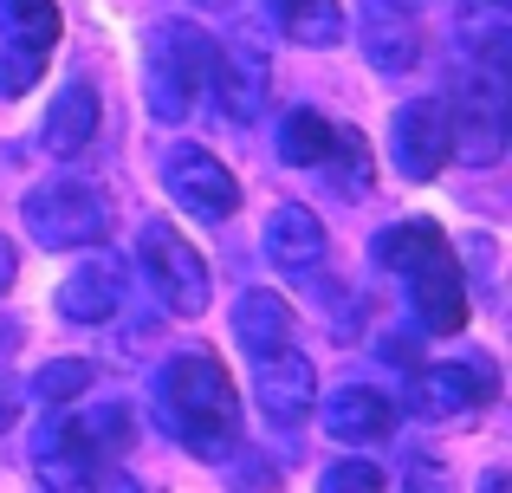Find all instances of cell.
<instances>
[{
  "label": "cell",
  "instance_id": "6da1fadb",
  "mask_svg": "<svg viewBox=\"0 0 512 493\" xmlns=\"http://www.w3.org/2000/svg\"><path fill=\"white\" fill-rule=\"evenodd\" d=\"M156 422L188 448L195 461H227L240 442V390L227 364L201 344V351H175L156 370Z\"/></svg>",
  "mask_w": 512,
  "mask_h": 493
},
{
  "label": "cell",
  "instance_id": "7a4b0ae2",
  "mask_svg": "<svg viewBox=\"0 0 512 493\" xmlns=\"http://www.w3.org/2000/svg\"><path fill=\"white\" fill-rule=\"evenodd\" d=\"M376 266L402 273L409 312L428 338H454L467 325V279H461V260H454L448 234L435 221H396V228H383L376 234Z\"/></svg>",
  "mask_w": 512,
  "mask_h": 493
},
{
  "label": "cell",
  "instance_id": "3957f363",
  "mask_svg": "<svg viewBox=\"0 0 512 493\" xmlns=\"http://www.w3.org/2000/svg\"><path fill=\"white\" fill-rule=\"evenodd\" d=\"M214 52L221 39L201 33L195 20H156L143 39V111L156 124H182L195 111V98L214 78Z\"/></svg>",
  "mask_w": 512,
  "mask_h": 493
},
{
  "label": "cell",
  "instance_id": "277c9868",
  "mask_svg": "<svg viewBox=\"0 0 512 493\" xmlns=\"http://www.w3.org/2000/svg\"><path fill=\"white\" fill-rule=\"evenodd\" d=\"M137 442V416L130 403H85V409H52V429H39L33 455H39V474L52 481H85L91 468H111L124 448Z\"/></svg>",
  "mask_w": 512,
  "mask_h": 493
},
{
  "label": "cell",
  "instance_id": "5b68a950",
  "mask_svg": "<svg viewBox=\"0 0 512 493\" xmlns=\"http://www.w3.org/2000/svg\"><path fill=\"white\" fill-rule=\"evenodd\" d=\"M20 221L46 253H85L111 228V202L98 182H39L33 195H20Z\"/></svg>",
  "mask_w": 512,
  "mask_h": 493
},
{
  "label": "cell",
  "instance_id": "8992f818",
  "mask_svg": "<svg viewBox=\"0 0 512 493\" xmlns=\"http://www.w3.org/2000/svg\"><path fill=\"white\" fill-rule=\"evenodd\" d=\"M59 0H0V98H26L59 52Z\"/></svg>",
  "mask_w": 512,
  "mask_h": 493
},
{
  "label": "cell",
  "instance_id": "52a82bcc",
  "mask_svg": "<svg viewBox=\"0 0 512 493\" xmlns=\"http://www.w3.org/2000/svg\"><path fill=\"white\" fill-rule=\"evenodd\" d=\"M137 266H143L150 292L169 305L175 318H201L208 312V266H201V247L182 241L175 221H143L137 228Z\"/></svg>",
  "mask_w": 512,
  "mask_h": 493
},
{
  "label": "cell",
  "instance_id": "ba28073f",
  "mask_svg": "<svg viewBox=\"0 0 512 493\" xmlns=\"http://www.w3.org/2000/svg\"><path fill=\"white\" fill-rule=\"evenodd\" d=\"M448 156H461V169H493L506 156V72L480 65L474 85L461 91V104L448 111Z\"/></svg>",
  "mask_w": 512,
  "mask_h": 493
},
{
  "label": "cell",
  "instance_id": "9c48e42d",
  "mask_svg": "<svg viewBox=\"0 0 512 493\" xmlns=\"http://www.w3.org/2000/svg\"><path fill=\"white\" fill-rule=\"evenodd\" d=\"M163 189L175 195V208L195 221H227L240 208V182L221 156H208L201 143H175L163 163Z\"/></svg>",
  "mask_w": 512,
  "mask_h": 493
},
{
  "label": "cell",
  "instance_id": "30bf717a",
  "mask_svg": "<svg viewBox=\"0 0 512 493\" xmlns=\"http://www.w3.org/2000/svg\"><path fill=\"white\" fill-rule=\"evenodd\" d=\"M493 390H500V377H493L487 357H454V364L415 370L409 409L428 422H454V416H474L480 403H493Z\"/></svg>",
  "mask_w": 512,
  "mask_h": 493
},
{
  "label": "cell",
  "instance_id": "8fae6325",
  "mask_svg": "<svg viewBox=\"0 0 512 493\" xmlns=\"http://www.w3.org/2000/svg\"><path fill=\"white\" fill-rule=\"evenodd\" d=\"M389 163L409 182H428L454 163L448 156V104L441 98H409L396 117H389Z\"/></svg>",
  "mask_w": 512,
  "mask_h": 493
},
{
  "label": "cell",
  "instance_id": "7c38bea8",
  "mask_svg": "<svg viewBox=\"0 0 512 493\" xmlns=\"http://www.w3.org/2000/svg\"><path fill=\"white\" fill-rule=\"evenodd\" d=\"M253 403H260V416L279 422V429L305 422V409L318 403V370H312V357H305L299 344L260 351V357H253Z\"/></svg>",
  "mask_w": 512,
  "mask_h": 493
},
{
  "label": "cell",
  "instance_id": "4fadbf2b",
  "mask_svg": "<svg viewBox=\"0 0 512 493\" xmlns=\"http://www.w3.org/2000/svg\"><path fill=\"white\" fill-rule=\"evenodd\" d=\"M124 299H130V273H124V260L104 253V247L85 253L59 286V312L72 318V325H111V318L124 312Z\"/></svg>",
  "mask_w": 512,
  "mask_h": 493
},
{
  "label": "cell",
  "instance_id": "5bb4252c",
  "mask_svg": "<svg viewBox=\"0 0 512 493\" xmlns=\"http://www.w3.org/2000/svg\"><path fill=\"white\" fill-rule=\"evenodd\" d=\"M357 46L376 72L402 78L422 59V20H415L409 7H396V0H370V7H363V26H357Z\"/></svg>",
  "mask_w": 512,
  "mask_h": 493
},
{
  "label": "cell",
  "instance_id": "9a60e30c",
  "mask_svg": "<svg viewBox=\"0 0 512 493\" xmlns=\"http://www.w3.org/2000/svg\"><path fill=\"white\" fill-rule=\"evenodd\" d=\"M266 78H273L266 52L253 46V39H227V46L214 52L208 91H221V111L234 117V124H253V117L266 111Z\"/></svg>",
  "mask_w": 512,
  "mask_h": 493
},
{
  "label": "cell",
  "instance_id": "2e32d148",
  "mask_svg": "<svg viewBox=\"0 0 512 493\" xmlns=\"http://www.w3.org/2000/svg\"><path fill=\"white\" fill-rule=\"evenodd\" d=\"M318 422H325L331 442L370 448V442H383V435L396 429V403H389L383 390H370V383H344V390H331L325 403H318Z\"/></svg>",
  "mask_w": 512,
  "mask_h": 493
},
{
  "label": "cell",
  "instance_id": "e0dca14e",
  "mask_svg": "<svg viewBox=\"0 0 512 493\" xmlns=\"http://www.w3.org/2000/svg\"><path fill=\"white\" fill-rule=\"evenodd\" d=\"M91 143H98V91H91L85 78H72V85L46 104V117H39V150L59 156V163H78Z\"/></svg>",
  "mask_w": 512,
  "mask_h": 493
},
{
  "label": "cell",
  "instance_id": "ac0fdd59",
  "mask_svg": "<svg viewBox=\"0 0 512 493\" xmlns=\"http://www.w3.org/2000/svg\"><path fill=\"white\" fill-rule=\"evenodd\" d=\"M266 260H273L279 273H292V279H312L318 266H325V221H318L305 202L273 208V221H266Z\"/></svg>",
  "mask_w": 512,
  "mask_h": 493
},
{
  "label": "cell",
  "instance_id": "d6986e66",
  "mask_svg": "<svg viewBox=\"0 0 512 493\" xmlns=\"http://www.w3.org/2000/svg\"><path fill=\"white\" fill-rule=\"evenodd\" d=\"M234 338L247 344V357H260V351H279V344L299 338V318H292V305L279 299V292L247 286L234 299Z\"/></svg>",
  "mask_w": 512,
  "mask_h": 493
},
{
  "label": "cell",
  "instance_id": "ffe728a7",
  "mask_svg": "<svg viewBox=\"0 0 512 493\" xmlns=\"http://www.w3.org/2000/svg\"><path fill=\"white\" fill-rule=\"evenodd\" d=\"M454 33H461V52L474 65H500V72H506V52H512V0H461Z\"/></svg>",
  "mask_w": 512,
  "mask_h": 493
},
{
  "label": "cell",
  "instance_id": "44dd1931",
  "mask_svg": "<svg viewBox=\"0 0 512 493\" xmlns=\"http://www.w3.org/2000/svg\"><path fill=\"white\" fill-rule=\"evenodd\" d=\"M318 176L331 182V189L344 195V202H363L376 182V163H370V143H363V130H331V150L325 163H318Z\"/></svg>",
  "mask_w": 512,
  "mask_h": 493
},
{
  "label": "cell",
  "instance_id": "7402d4cb",
  "mask_svg": "<svg viewBox=\"0 0 512 493\" xmlns=\"http://www.w3.org/2000/svg\"><path fill=\"white\" fill-rule=\"evenodd\" d=\"M279 26H286V39H299V46H344L350 20L338 0H279Z\"/></svg>",
  "mask_w": 512,
  "mask_h": 493
},
{
  "label": "cell",
  "instance_id": "603a6c76",
  "mask_svg": "<svg viewBox=\"0 0 512 493\" xmlns=\"http://www.w3.org/2000/svg\"><path fill=\"white\" fill-rule=\"evenodd\" d=\"M331 117H318V111H286V124H279V163H292V169H318L325 163V150H331Z\"/></svg>",
  "mask_w": 512,
  "mask_h": 493
},
{
  "label": "cell",
  "instance_id": "cb8c5ba5",
  "mask_svg": "<svg viewBox=\"0 0 512 493\" xmlns=\"http://www.w3.org/2000/svg\"><path fill=\"white\" fill-rule=\"evenodd\" d=\"M91 377H98V370H91L85 357H52V364L33 370V396L46 409H65V403H78V396L91 390Z\"/></svg>",
  "mask_w": 512,
  "mask_h": 493
},
{
  "label": "cell",
  "instance_id": "d4e9b609",
  "mask_svg": "<svg viewBox=\"0 0 512 493\" xmlns=\"http://www.w3.org/2000/svg\"><path fill=\"white\" fill-rule=\"evenodd\" d=\"M318 493H383V474H376V461H338L318 481Z\"/></svg>",
  "mask_w": 512,
  "mask_h": 493
},
{
  "label": "cell",
  "instance_id": "484cf974",
  "mask_svg": "<svg viewBox=\"0 0 512 493\" xmlns=\"http://www.w3.org/2000/svg\"><path fill=\"white\" fill-rule=\"evenodd\" d=\"M78 493H150V487H143L137 474H124V468L111 461V468H91L85 481H78Z\"/></svg>",
  "mask_w": 512,
  "mask_h": 493
},
{
  "label": "cell",
  "instance_id": "4316f807",
  "mask_svg": "<svg viewBox=\"0 0 512 493\" xmlns=\"http://www.w3.org/2000/svg\"><path fill=\"white\" fill-rule=\"evenodd\" d=\"M13 422H20V383H13L7 370H0V435H7Z\"/></svg>",
  "mask_w": 512,
  "mask_h": 493
},
{
  "label": "cell",
  "instance_id": "83f0119b",
  "mask_svg": "<svg viewBox=\"0 0 512 493\" xmlns=\"http://www.w3.org/2000/svg\"><path fill=\"white\" fill-rule=\"evenodd\" d=\"M402 493H448V481H441V474L428 468V461H415V468H409V481H402Z\"/></svg>",
  "mask_w": 512,
  "mask_h": 493
},
{
  "label": "cell",
  "instance_id": "f1b7e54d",
  "mask_svg": "<svg viewBox=\"0 0 512 493\" xmlns=\"http://www.w3.org/2000/svg\"><path fill=\"white\" fill-rule=\"evenodd\" d=\"M13 273H20V253H13V241H7V234H0V292L13 286Z\"/></svg>",
  "mask_w": 512,
  "mask_h": 493
},
{
  "label": "cell",
  "instance_id": "f546056e",
  "mask_svg": "<svg viewBox=\"0 0 512 493\" xmlns=\"http://www.w3.org/2000/svg\"><path fill=\"white\" fill-rule=\"evenodd\" d=\"M480 493H512V474L506 468H487V474H480Z\"/></svg>",
  "mask_w": 512,
  "mask_h": 493
},
{
  "label": "cell",
  "instance_id": "4dcf8cb0",
  "mask_svg": "<svg viewBox=\"0 0 512 493\" xmlns=\"http://www.w3.org/2000/svg\"><path fill=\"white\" fill-rule=\"evenodd\" d=\"M195 7H208V13H221V7H234V0H195Z\"/></svg>",
  "mask_w": 512,
  "mask_h": 493
}]
</instances>
